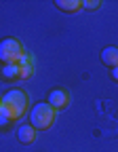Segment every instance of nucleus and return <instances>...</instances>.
Segmentation results:
<instances>
[{
  "label": "nucleus",
  "instance_id": "39448f33",
  "mask_svg": "<svg viewBox=\"0 0 118 152\" xmlns=\"http://www.w3.org/2000/svg\"><path fill=\"white\" fill-rule=\"evenodd\" d=\"M15 135L19 140V144H23V146H30L36 142V135H38V131L30 125V123H23V125H19L17 131H15Z\"/></svg>",
  "mask_w": 118,
  "mask_h": 152
},
{
  "label": "nucleus",
  "instance_id": "9d476101",
  "mask_svg": "<svg viewBox=\"0 0 118 152\" xmlns=\"http://www.w3.org/2000/svg\"><path fill=\"white\" fill-rule=\"evenodd\" d=\"M13 125H15V121H11V118L7 116V114H4L2 110H0V131H9Z\"/></svg>",
  "mask_w": 118,
  "mask_h": 152
},
{
  "label": "nucleus",
  "instance_id": "9b49d317",
  "mask_svg": "<svg viewBox=\"0 0 118 152\" xmlns=\"http://www.w3.org/2000/svg\"><path fill=\"white\" fill-rule=\"evenodd\" d=\"M101 7V0H82V9L87 11H97Z\"/></svg>",
  "mask_w": 118,
  "mask_h": 152
},
{
  "label": "nucleus",
  "instance_id": "423d86ee",
  "mask_svg": "<svg viewBox=\"0 0 118 152\" xmlns=\"http://www.w3.org/2000/svg\"><path fill=\"white\" fill-rule=\"evenodd\" d=\"M34 70H36V57L30 55V53H25V57H23L21 61H19V76H21V80L32 78Z\"/></svg>",
  "mask_w": 118,
  "mask_h": 152
},
{
  "label": "nucleus",
  "instance_id": "7ed1b4c3",
  "mask_svg": "<svg viewBox=\"0 0 118 152\" xmlns=\"http://www.w3.org/2000/svg\"><path fill=\"white\" fill-rule=\"evenodd\" d=\"M23 42L15 36H7L0 40V64H19L25 57Z\"/></svg>",
  "mask_w": 118,
  "mask_h": 152
},
{
  "label": "nucleus",
  "instance_id": "1a4fd4ad",
  "mask_svg": "<svg viewBox=\"0 0 118 152\" xmlns=\"http://www.w3.org/2000/svg\"><path fill=\"white\" fill-rule=\"evenodd\" d=\"M55 7L59 11H63V13H78V11H82V0H57Z\"/></svg>",
  "mask_w": 118,
  "mask_h": 152
},
{
  "label": "nucleus",
  "instance_id": "0eeeda50",
  "mask_svg": "<svg viewBox=\"0 0 118 152\" xmlns=\"http://www.w3.org/2000/svg\"><path fill=\"white\" fill-rule=\"evenodd\" d=\"M99 59H101V64H103L106 68H110V70L118 68V47H106V49L101 51V55H99Z\"/></svg>",
  "mask_w": 118,
  "mask_h": 152
},
{
  "label": "nucleus",
  "instance_id": "f8f14e48",
  "mask_svg": "<svg viewBox=\"0 0 118 152\" xmlns=\"http://www.w3.org/2000/svg\"><path fill=\"white\" fill-rule=\"evenodd\" d=\"M110 76H112V80H114V83H118V68L110 70Z\"/></svg>",
  "mask_w": 118,
  "mask_h": 152
},
{
  "label": "nucleus",
  "instance_id": "f257e3e1",
  "mask_svg": "<svg viewBox=\"0 0 118 152\" xmlns=\"http://www.w3.org/2000/svg\"><path fill=\"white\" fill-rule=\"evenodd\" d=\"M0 110H2L11 121H19L23 118L30 112V97L25 89H11L2 95V102H0Z\"/></svg>",
  "mask_w": 118,
  "mask_h": 152
},
{
  "label": "nucleus",
  "instance_id": "6e6552de",
  "mask_svg": "<svg viewBox=\"0 0 118 152\" xmlns=\"http://www.w3.org/2000/svg\"><path fill=\"white\" fill-rule=\"evenodd\" d=\"M0 78L11 83V80H19V64H0Z\"/></svg>",
  "mask_w": 118,
  "mask_h": 152
},
{
  "label": "nucleus",
  "instance_id": "ddd939ff",
  "mask_svg": "<svg viewBox=\"0 0 118 152\" xmlns=\"http://www.w3.org/2000/svg\"><path fill=\"white\" fill-rule=\"evenodd\" d=\"M0 102H2V97H0Z\"/></svg>",
  "mask_w": 118,
  "mask_h": 152
},
{
  "label": "nucleus",
  "instance_id": "20e7f679",
  "mask_svg": "<svg viewBox=\"0 0 118 152\" xmlns=\"http://www.w3.org/2000/svg\"><path fill=\"white\" fill-rule=\"evenodd\" d=\"M70 99H72V95H70V91L63 89V87H55V89H51V91L47 93V104H51L57 112H59V110H66V108L70 106Z\"/></svg>",
  "mask_w": 118,
  "mask_h": 152
},
{
  "label": "nucleus",
  "instance_id": "f03ea898",
  "mask_svg": "<svg viewBox=\"0 0 118 152\" xmlns=\"http://www.w3.org/2000/svg\"><path fill=\"white\" fill-rule=\"evenodd\" d=\"M57 121V110L47 104V102H40L36 104L32 110H30V125L36 129V131H47L55 125Z\"/></svg>",
  "mask_w": 118,
  "mask_h": 152
}]
</instances>
